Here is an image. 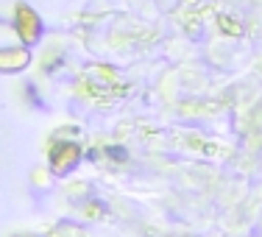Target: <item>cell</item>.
<instances>
[{"label":"cell","mask_w":262,"mask_h":237,"mask_svg":"<svg viewBox=\"0 0 262 237\" xmlns=\"http://www.w3.org/2000/svg\"><path fill=\"white\" fill-rule=\"evenodd\" d=\"M26 64H28V53L20 51V48H6V51H0V73H14Z\"/></svg>","instance_id":"obj_3"},{"label":"cell","mask_w":262,"mask_h":237,"mask_svg":"<svg viewBox=\"0 0 262 237\" xmlns=\"http://www.w3.org/2000/svg\"><path fill=\"white\" fill-rule=\"evenodd\" d=\"M17 28H20V36L26 42H36L39 39V31H42V23L28 6H17Z\"/></svg>","instance_id":"obj_2"},{"label":"cell","mask_w":262,"mask_h":237,"mask_svg":"<svg viewBox=\"0 0 262 237\" xmlns=\"http://www.w3.org/2000/svg\"><path fill=\"white\" fill-rule=\"evenodd\" d=\"M78 159H81V148L76 142H56L51 151V165L56 173H64L70 167H76Z\"/></svg>","instance_id":"obj_1"}]
</instances>
